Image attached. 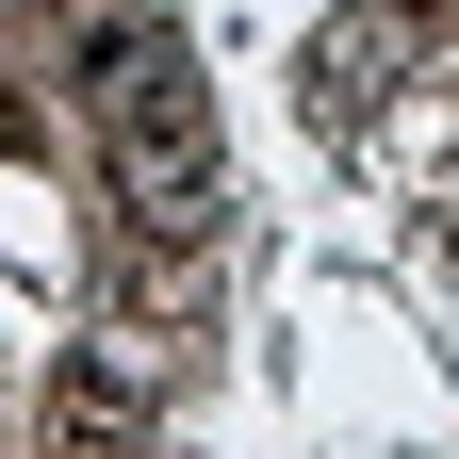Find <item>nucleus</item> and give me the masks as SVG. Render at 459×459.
I'll list each match as a JSON object with an SVG mask.
<instances>
[{
  "instance_id": "1",
  "label": "nucleus",
  "mask_w": 459,
  "mask_h": 459,
  "mask_svg": "<svg viewBox=\"0 0 459 459\" xmlns=\"http://www.w3.org/2000/svg\"><path fill=\"white\" fill-rule=\"evenodd\" d=\"M99 164H115V213L132 230H213V99L181 66V33H115L99 49Z\"/></svg>"
},
{
  "instance_id": "2",
  "label": "nucleus",
  "mask_w": 459,
  "mask_h": 459,
  "mask_svg": "<svg viewBox=\"0 0 459 459\" xmlns=\"http://www.w3.org/2000/svg\"><path fill=\"white\" fill-rule=\"evenodd\" d=\"M394 49H411V33H394V17H344V33L312 49V99H328V115H361V99L394 82Z\"/></svg>"
}]
</instances>
